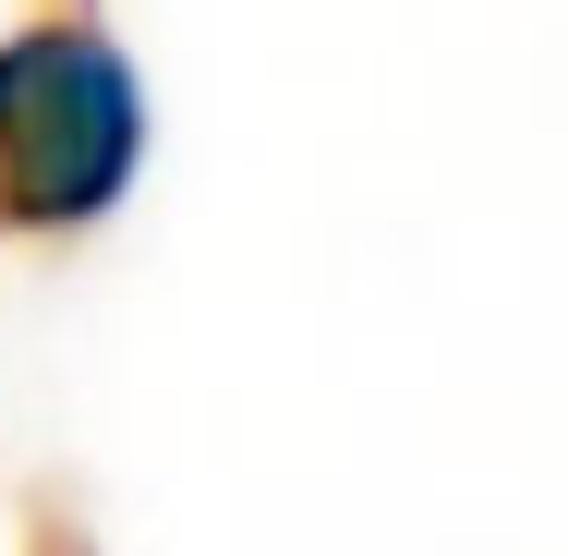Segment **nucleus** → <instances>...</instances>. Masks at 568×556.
Instances as JSON below:
<instances>
[{
  "mask_svg": "<svg viewBox=\"0 0 568 556\" xmlns=\"http://www.w3.org/2000/svg\"><path fill=\"white\" fill-rule=\"evenodd\" d=\"M24 556H98V545H85V520L49 496V508H37V533H24Z\"/></svg>",
  "mask_w": 568,
  "mask_h": 556,
  "instance_id": "2",
  "label": "nucleus"
},
{
  "mask_svg": "<svg viewBox=\"0 0 568 556\" xmlns=\"http://www.w3.org/2000/svg\"><path fill=\"white\" fill-rule=\"evenodd\" d=\"M145 170V85L98 24H24L0 37V230L61 242L98 230Z\"/></svg>",
  "mask_w": 568,
  "mask_h": 556,
  "instance_id": "1",
  "label": "nucleus"
}]
</instances>
